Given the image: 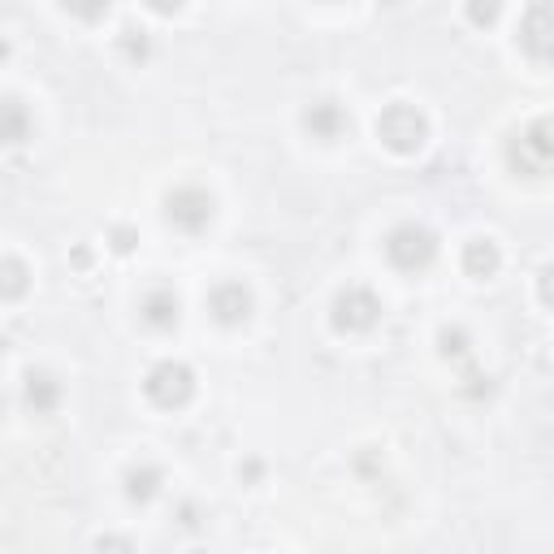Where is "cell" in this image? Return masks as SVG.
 Listing matches in <instances>:
<instances>
[{"mask_svg":"<svg viewBox=\"0 0 554 554\" xmlns=\"http://www.w3.org/2000/svg\"><path fill=\"white\" fill-rule=\"evenodd\" d=\"M377 139L386 143L390 152H399V156H412L425 148V139H429V117L416 109V104H386L377 117Z\"/></svg>","mask_w":554,"mask_h":554,"instance_id":"cell-1","label":"cell"},{"mask_svg":"<svg viewBox=\"0 0 554 554\" xmlns=\"http://www.w3.org/2000/svg\"><path fill=\"white\" fill-rule=\"evenodd\" d=\"M386 256L399 273H420V269L433 265V256H438V239H433V230L407 221V226H394L386 234Z\"/></svg>","mask_w":554,"mask_h":554,"instance_id":"cell-2","label":"cell"},{"mask_svg":"<svg viewBox=\"0 0 554 554\" xmlns=\"http://www.w3.org/2000/svg\"><path fill=\"white\" fill-rule=\"evenodd\" d=\"M143 390H148V399L156 407H165V412H174V407H187L191 394H195V373L182 360H161L143 381Z\"/></svg>","mask_w":554,"mask_h":554,"instance_id":"cell-3","label":"cell"},{"mask_svg":"<svg viewBox=\"0 0 554 554\" xmlns=\"http://www.w3.org/2000/svg\"><path fill=\"white\" fill-rule=\"evenodd\" d=\"M381 321V299L368 286H347L334 299V329L338 334H364Z\"/></svg>","mask_w":554,"mask_h":554,"instance_id":"cell-4","label":"cell"},{"mask_svg":"<svg viewBox=\"0 0 554 554\" xmlns=\"http://www.w3.org/2000/svg\"><path fill=\"white\" fill-rule=\"evenodd\" d=\"M165 217L174 221L182 234H200L208 221H213V195L204 187H178L165 200Z\"/></svg>","mask_w":554,"mask_h":554,"instance_id":"cell-5","label":"cell"},{"mask_svg":"<svg viewBox=\"0 0 554 554\" xmlns=\"http://www.w3.org/2000/svg\"><path fill=\"white\" fill-rule=\"evenodd\" d=\"M550 161H554V117H537L520 135V143H511V165H520L524 174H537Z\"/></svg>","mask_w":554,"mask_h":554,"instance_id":"cell-6","label":"cell"},{"mask_svg":"<svg viewBox=\"0 0 554 554\" xmlns=\"http://www.w3.org/2000/svg\"><path fill=\"white\" fill-rule=\"evenodd\" d=\"M520 44L533 61H554V5H533L524 13Z\"/></svg>","mask_w":554,"mask_h":554,"instance_id":"cell-7","label":"cell"},{"mask_svg":"<svg viewBox=\"0 0 554 554\" xmlns=\"http://www.w3.org/2000/svg\"><path fill=\"white\" fill-rule=\"evenodd\" d=\"M208 312H213L217 325H243L252 316V290L243 282H221L213 295H208Z\"/></svg>","mask_w":554,"mask_h":554,"instance_id":"cell-8","label":"cell"},{"mask_svg":"<svg viewBox=\"0 0 554 554\" xmlns=\"http://www.w3.org/2000/svg\"><path fill=\"white\" fill-rule=\"evenodd\" d=\"M351 126V117L338 109L334 100H316L308 113H303V130H308L312 139H321V143H334L342 139V130Z\"/></svg>","mask_w":554,"mask_h":554,"instance_id":"cell-9","label":"cell"},{"mask_svg":"<svg viewBox=\"0 0 554 554\" xmlns=\"http://www.w3.org/2000/svg\"><path fill=\"white\" fill-rule=\"evenodd\" d=\"M178 312H182V303L174 290H165V286H156L143 295L139 303V316H143V325H152V329H174L178 325Z\"/></svg>","mask_w":554,"mask_h":554,"instance_id":"cell-10","label":"cell"},{"mask_svg":"<svg viewBox=\"0 0 554 554\" xmlns=\"http://www.w3.org/2000/svg\"><path fill=\"white\" fill-rule=\"evenodd\" d=\"M26 407H31L35 416H48L61 407V381L52 373H31L26 377Z\"/></svg>","mask_w":554,"mask_h":554,"instance_id":"cell-11","label":"cell"},{"mask_svg":"<svg viewBox=\"0 0 554 554\" xmlns=\"http://www.w3.org/2000/svg\"><path fill=\"white\" fill-rule=\"evenodd\" d=\"M498 265H503V256H498V243H490V239H472V243L464 247V269H468V277H494Z\"/></svg>","mask_w":554,"mask_h":554,"instance_id":"cell-12","label":"cell"},{"mask_svg":"<svg viewBox=\"0 0 554 554\" xmlns=\"http://www.w3.org/2000/svg\"><path fill=\"white\" fill-rule=\"evenodd\" d=\"M156 494H161V468L139 464V468L126 472V498L130 503H152Z\"/></svg>","mask_w":554,"mask_h":554,"instance_id":"cell-13","label":"cell"},{"mask_svg":"<svg viewBox=\"0 0 554 554\" xmlns=\"http://www.w3.org/2000/svg\"><path fill=\"white\" fill-rule=\"evenodd\" d=\"M26 109L22 100H5V143H22L26 139Z\"/></svg>","mask_w":554,"mask_h":554,"instance_id":"cell-14","label":"cell"},{"mask_svg":"<svg viewBox=\"0 0 554 554\" xmlns=\"http://www.w3.org/2000/svg\"><path fill=\"white\" fill-rule=\"evenodd\" d=\"M0 273H5V299H22V290H26V265H22V260L9 256Z\"/></svg>","mask_w":554,"mask_h":554,"instance_id":"cell-15","label":"cell"},{"mask_svg":"<svg viewBox=\"0 0 554 554\" xmlns=\"http://www.w3.org/2000/svg\"><path fill=\"white\" fill-rule=\"evenodd\" d=\"M438 347H442V355H455V360H459V355L468 351V334L459 325H446L438 334Z\"/></svg>","mask_w":554,"mask_h":554,"instance_id":"cell-16","label":"cell"},{"mask_svg":"<svg viewBox=\"0 0 554 554\" xmlns=\"http://www.w3.org/2000/svg\"><path fill=\"white\" fill-rule=\"evenodd\" d=\"M96 554H135V546L126 537H100L96 542Z\"/></svg>","mask_w":554,"mask_h":554,"instance_id":"cell-17","label":"cell"},{"mask_svg":"<svg viewBox=\"0 0 554 554\" xmlns=\"http://www.w3.org/2000/svg\"><path fill=\"white\" fill-rule=\"evenodd\" d=\"M537 295H542V303L554 308V265H546L542 277H537Z\"/></svg>","mask_w":554,"mask_h":554,"instance_id":"cell-18","label":"cell"},{"mask_svg":"<svg viewBox=\"0 0 554 554\" xmlns=\"http://www.w3.org/2000/svg\"><path fill=\"white\" fill-rule=\"evenodd\" d=\"M109 239H113V252H130V247H135V230L117 226V230L109 234Z\"/></svg>","mask_w":554,"mask_h":554,"instance_id":"cell-19","label":"cell"},{"mask_svg":"<svg viewBox=\"0 0 554 554\" xmlns=\"http://www.w3.org/2000/svg\"><path fill=\"white\" fill-rule=\"evenodd\" d=\"M472 18H477V22H490V18H498V9L490 5V9H472Z\"/></svg>","mask_w":554,"mask_h":554,"instance_id":"cell-20","label":"cell"}]
</instances>
